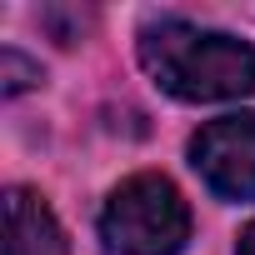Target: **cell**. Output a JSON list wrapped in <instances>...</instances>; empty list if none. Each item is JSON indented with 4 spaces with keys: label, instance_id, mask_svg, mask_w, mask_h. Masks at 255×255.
Wrapping results in <instances>:
<instances>
[{
    "label": "cell",
    "instance_id": "cell-1",
    "mask_svg": "<svg viewBox=\"0 0 255 255\" xmlns=\"http://www.w3.org/2000/svg\"><path fill=\"white\" fill-rule=\"evenodd\" d=\"M140 65L150 80L190 105L240 100L255 90V45L225 30H200L190 20H155L140 30Z\"/></svg>",
    "mask_w": 255,
    "mask_h": 255
},
{
    "label": "cell",
    "instance_id": "cell-2",
    "mask_svg": "<svg viewBox=\"0 0 255 255\" xmlns=\"http://www.w3.org/2000/svg\"><path fill=\"white\" fill-rule=\"evenodd\" d=\"M190 240V205L170 175L140 170L120 180L100 210L105 255H180Z\"/></svg>",
    "mask_w": 255,
    "mask_h": 255
},
{
    "label": "cell",
    "instance_id": "cell-3",
    "mask_svg": "<svg viewBox=\"0 0 255 255\" xmlns=\"http://www.w3.org/2000/svg\"><path fill=\"white\" fill-rule=\"evenodd\" d=\"M190 165L220 200H255V110L200 125L190 140Z\"/></svg>",
    "mask_w": 255,
    "mask_h": 255
},
{
    "label": "cell",
    "instance_id": "cell-4",
    "mask_svg": "<svg viewBox=\"0 0 255 255\" xmlns=\"http://www.w3.org/2000/svg\"><path fill=\"white\" fill-rule=\"evenodd\" d=\"M5 255H70L50 205L20 185L5 195Z\"/></svg>",
    "mask_w": 255,
    "mask_h": 255
},
{
    "label": "cell",
    "instance_id": "cell-5",
    "mask_svg": "<svg viewBox=\"0 0 255 255\" xmlns=\"http://www.w3.org/2000/svg\"><path fill=\"white\" fill-rule=\"evenodd\" d=\"M0 70H5V95H20V90H30V85L40 80V65H30V60L15 55V50L0 55Z\"/></svg>",
    "mask_w": 255,
    "mask_h": 255
},
{
    "label": "cell",
    "instance_id": "cell-6",
    "mask_svg": "<svg viewBox=\"0 0 255 255\" xmlns=\"http://www.w3.org/2000/svg\"><path fill=\"white\" fill-rule=\"evenodd\" d=\"M235 255H255V225H245V230H240V245H235Z\"/></svg>",
    "mask_w": 255,
    "mask_h": 255
}]
</instances>
